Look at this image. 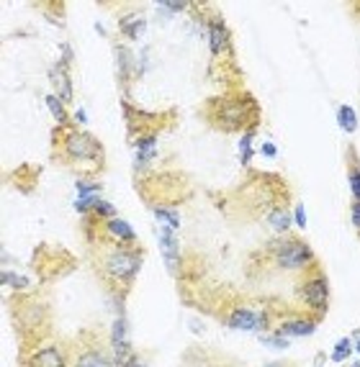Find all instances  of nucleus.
<instances>
[{
	"label": "nucleus",
	"instance_id": "1",
	"mask_svg": "<svg viewBox=\"0 0 360 367\" xmlns=\"http://www.w3.org/2000/svg\"><path fill=\"white\" fill-rule=\"evenodd\" d=\"M85 247H88V262L98 283L111 298L124 306L129 298L131 287L136 283V275L142 270L144 249L139 244H121L109 236H101L98 231H82Z\"/></svg>",
	"mask_w": 360,
	"mask_h": 367
},
{
	"label": "nucleus",
	"instance_id": "2",
	"mask_svg": "<svg viewBox=\"0 0 360 367\" xmlns=\"http://www.w3.org/2000/svg\"><path fill=\"white\" fill-rule=\"evenodd\" d=\"M52 160L65 170L80 177V180H95L106 170V147L98 136L88 133L85 128L70 126L52 128Z\"/></svg>",
	"mask_w": 360,
	"mask_h": 367
},
{
	"label": "nucleus",
	"instance_id": "3",
	"mask_svg": "<svg viewBox=\"0 0 360 367\" xmlns=\"http://www.w3.org/2000/svg\"><path fill=\"white\" fill-rule=\"evenodd\" d=\"M201 116L209 121L211 128L222 133H247L255 131L263 119L255 95L234 87L222 95H214L201 106Z\"/></svg>",
	"mask_w": 360,
	"mask_h": 367
},
{
	"label": "nucleus",
	"instance_id": "4",
	"mask_svg": "<svg viewBox=\"0 0 360 367\" xmlns=\"http://www.w3.org/2000/svg\"><path fill=\"white\" fill-rule=\"evenodd\" d=\"M134 187L139 190L147 206H180L185 198L190 195V185L183 175L170 172V170H163V172H147L139 175L134 182Z\"/></svg>",
	"mask_w": 360,
	"mask_h": 367
},
{
	"label": "nucleus",
	"instance_id": "5",
	"mask_svg": "<svg viewBox=\"0 0 360 367\" xmlns=\"http://www.w3.org/2000/svg\"><path fill=\"white\" fill-rule=\"evenodd\" d=\"M70 367H116L111 339L101 329H82L67 341Z\"/></svg>",
	"mask_w": 360,
	"mask_h": 367
},
{
	"label": "nucleus",
	"instance_id": "6",
	"mask_svg": "<svg viewBox=\"0 0 360 367\" xmlns=\"http://www.w3.org/2000/svg\"><path fill=\"white\" fill-rule=\"evenodd\" d=\"M18 365L21 367H70L67 344L52 336V332H41L26 339H18Z\"/></svg>",
	"mask_w": 360,
	"mask_h": 367
},
{
	"label": "nucleus",
	"instance_id": "7",
	"mask_svg": "<svg viewBox=\"0 0 360 367\" xmlns=\"http://www.w3.org/2000/svg\"><path fill=\"white\" fill-rule=\"evenodd\" d=\"M263 254L271 257L273 265L278 270H285V273H304L312 265H317V254L309 247V241H304L296 234H280V236L271 239Z\"/></svg>",
	"mask_w": 360,
	"mask_h": 367
},
{
	"label": "nucleus",
	"instance_id": "8",
	"mask_svg": "<svg viewBox=\"0 0 360 367\" xmlns=\"http://www.w3.org/2000/svg\"><path fill=\"white\" fill-rule=\"evenodd\" d=\"M11 306H13V324L18 339H26V336H34L41 332H52L49 329V303L44 298L34 295L31 290L16 293Z\"/></svg>",
	"mask_w": 360,
	"mask_h": 367
},
{
	"label": "nucleus",
	"instance_id": "9",
	"mask_svg": "<svg viewBox=\"0 0 360 367\" xmlns=\"http://www.w3.org/2000/svg\"><path fill=\"white\" fill-rule=\"evenodd\" d=\"M296 295H299V300L306 306L309 314L317 316V319H324L327 308H329V280H327L320 262L301 273Z\"/></svg>",
	"mask_w": 360,
	"mask_h": 367
},
{
	"label": "nucleus",
	"instance_id": "10",
	"mask_svg": "<svg viewBox=\"0 0 360 367\" xmlns=\"http://www.w3.org/2000/svg\"><path fill=\"white\" fill-rule=\"evenodd\" d=\"M124 108V119H126V128H129V139H136V136H147V133H160L173 119L175 114L168 111V114H152V111H144V108L131 106V100L124 98L121 103Z\"/></svg>",
	"mask_w": 360,
	"mask_h": 367
},
{
	"label": "nucleus",
	"instance_id": "11",
	"mask_svg": "<svg viewBox=\"0 0 360 367\" xmlns=\"http://www.w3.org/2000/svg\"><path fill=\"white\" fill-rule=\"evenodd\" d=\"M206 36H209L211 57L217 62H234V41H231V31L227 28L222 13H211L206 18Z\"/></svg>",
	"mask_w": 360,
	"mask_h": 367
},
{
	"label": "nucleus",
	"instance_id": "12",
	"mask_svg": "<svg viewBox=\"0 0 360 367\" xmlns=\"http://www.w3.org/2000/svg\"><path fill=\"white\" fill-rule=\"evenodd\" d=\"M322 319H317V316H288V319H283L276 327V334H280V336H309V334L317 332V324H320Z\"/></svg>",
	"mask_w": 360,
	"mask_h": 367
},
{
	"label": "nucleus",
	"instance_id": "13",
	"mask_svg": "<svg viewBox=\"0 0 360 367\" xmlns=\"http://www.w3.org/2000/svg\"><path fill=\"white\" fill-rule=\"evenodd\" d=\"M49 82L55 87V95L65 100V106L72 103V82H70V62H55V67L49 70Z\"/></svg>",
	"mask_w": 360,
	"mask_h": 367
},
{
	"label": "nucleus",
	"instance_id": "14",
	"mask_svg": "<svg viewBox=\"0 0 360 367\" xmlns=\"http://www.w3.org/2000/svg\"><path fill=\"white\" fill-rule=\"evenodd\" d=\"M227 324H229L231 329L255 332V329H260V316L255 314V311H250V308H234L229 314V319H227Z\"/></svg>",
	"mask_w": 360,
	"mask_h": 367
},
{
	"label": "nucleus",
	"instance_id": "15",
	"mask_svg": "<svg viewBox=\"0 0 360 367\" xmlns=\"http://www.w3.org/2000/svg\"><path fill=\"white\" fill-rule=\"evenodd\" d=\"M134 57H131V52L124 44H119L116 47V62H119V82H121V90L124 95H129V80H131V65H134Z\"/></svg>",
	"mask_w": 360,
	"mask_h": 367
},
{
	"label": "nucleus",
	"instance_id": "16",
	"mask_svg": "<svg viewBox=\"0 0 360 367\" xmlns=\"http://www.w3.org/2000/svg\"><path fill=\"white\" fill-rule=\"evenodd\" d=\"M144 26H147V21H144L142 16L131 13V16H124V18H119V31H121V36H126L129 41L142 39Z\"/></svg>",
	"mask_w": 360,
	"mask_h": 367
},
{
	"label": "nucleus",
	"instance_id": "17",
	"mask_svg": "<svg viewBox=\"0 0 360 367\" xmlns=\"http://www.w3.org/2000/svg\"><path fill=\"white\" fill-rule=\"evenodd\" d=\"M347 180H350V190L353 198L360 200V162L355 147H347Z\"/></svg>",
	"mask_w": 360,
	"mask_h": 367
},
{
	"label": "nucleus",
	"instance_id": "18",
	"mask_svg": "<svg viewBox=\"0 0 360 367\" xmlns=\"http://www.w3.org/2000/svg\"><path fill=\"white\" fill-rule=\"evenodd\" d=\"M47 108H49V114L55 116V126H70V124H72L67 108H65V100H62L60 95L49 93L47 95Z\"/></svg>",
	"mask_w": 360,
	"mask_h": 367
},
{
	"label": "nucleus",
	"instance_id": "19",
	"mask_svg": "<svg viewBox=\"0 0 360 367\" xmlns=\"http://www.w3.org/2000/svg\"><path fill=\"white\" fill-rule=\"evenodd\" d=\"M268 221H271V229L276 234H288V229H291V224H293V219H291V214H288V208H276L271 216H268Z\"/></svg>",
	"mask_w": 360,
	"mask_h": 367
},
{
	"label": "nucleus",
	"instance_id": "20",
	"mask_svg": "<svg viewBox=\"0 0 360 367\" xmlns=\"http://www.w3.org/2000/svg\"><path fill=\"white\" fill-rule=\"evenodd\" d=\"M337 124H340L342 131L353 133L355 128H358V116H355V111L350 106H340V111H337Z\"/></svg>",
	"mask_w": 360,
	"mask_h": 367
},
{
	"label": "nucleus",
	"instance_id": "21",
	"mask_svg": "<svg viewBox=\"0 0 360 367\" xmlns=\"http://www.w3.org/2000/svg\"><path fill=\"white\" fill-rule=\"evenodd\" d=\"M3 285H8V287H13L16 293H28L31 290V280H26V278H18V275H13V273H3Z\"/></svg>",
	"mask_w": 360,
	"mask_h": 367
},
{
	"label": "nucleus",
	"instance_id": "22",
	"mask_svg": "<svg viewBox=\"0 0 360 367\" xmlns=\"http://www.w3.org/2000/svg\"><path fill=\"white\" fill-rule=\"evenodd\" d=\"M152 214H155L160 221H165V226H168V229H178V226H180V216H178L175 211H170V208L155 206V208H152Z\"/></svg>",
	"mask_w": 360,
	"mask_h": 367
},
{
	"label": "nucleus",
	"instance_id": "23",
	"mask_svg": "<svg viewBox=\"0 0 360 367\" xmlns=\"http://www.w3.org/2000/svg\"><path fill=\"white\" fill-rule=\"evenodd\" d=\"M353 341L347 339H340L337 341V344H334V352H332V362H342V360H347V357H350V352H353Z\"/></svg>",
	"mask_w": 360,
	"mask_h": 367
},
{
	"label": "nucleus",
	"instance_id": "24",
	"mask_svg": "<svg viewBox=\"0 0 360 367\" xmlns=\"http://www.w3.org/2000/svg\"><path fill=\"white\" fill-rule=\"evenodd\" d=\"M252 136H255V131H247L242 133V141H239V147H242V165H247L252 160Z\"/></svg>",
	"mask_w": 360,
	"mask_h": 367
},
{
	"label": "nucleus",
	"instance_id": "25",
	"mask_svg": "<svg viewBox=\"0 0 360 367\" xmlns=\"http://www.w3.org/2000/svg\"><path fill=\"white\" fill-rule=\"evenodd\" d=\"M77 193H80V195H98V193H101V182L77 180Z\"/></svg>",
	"mask_w": 360,
	"mask_h": 367
},
{
	"label": "nucleus",
	"instance_id": "26",
	"mask_svg": "<svg viewBox=\"0 0 360 367\" xmlns=\"http://www.w3.org/2000/svg\"><path fill=\"white\" fill-rule=\"evenodd\" d=\"M263 339H266L268 344H273V347H278V349L288 347V339H285V336H280V334H273V336H263Z\"/></svg>",
	"mask_w": 360,
	"mask_h": 367
},
{
	"label": "nucleus",
	"instance_id": "27",
	"mask_svg": "<svg viewBox=\"0 0 360 367\" xmlns=\"http://www.w3.org/2000/svg\"><path fill=\"white\" fill-rule=\"evenodd\" d=\"M350 219H353V226L360 231V200H353V206H350Z\"/></svg>",
	"mask_w": 360,
	"mask_h": 367
},
{
	"label": "nucleus",
	"instance_id": "28",
	"mask_svg": "<svg viewBox=\"0 0 360 367\" xmlns=\"http://www.w3.org/2000/svg\"><path fill=\"white\" fill-rule=\"evenodd\" d=\"M293 224H296V226H301L304 229L306 226V211H304V206H296V219H293Z\"/></svg>",
	"mask_w": 360,
	"mask_h": 367
},
{
	"label": "nucleus",
	"instance_id": "29",
	"mask_svg": "<svg viewBox=\"0 0 360 367\" xmlns=\"http://www.w3.org/2000/svg\"><path fill=\"white\" fill-rule=\"evenodd\" d=\"M126 367H150V362L144 360L142 354H134V357H131V362Z\"/></svg>",
	"mask_w": 360,
	"mask_h": 367
},
{
	"label": "nucleus",
	"instance_id": "30",
	"mask_svg": "<svg viewBox=\"0 0 360 367\" xmlns=\"http://www.w3.org/2000/svg\"><path fill=\"white\" fill-rule=\"evenodd\" d=\"M353 339H355V352H360V329L353 332Z\"/></svg>",
	"mask_w": 360,
	"mask_h": 367
},
{
	"label": "nucleus",
	"instance_id": "31",
	"mask_svg": "<svg viewBox=\"0 0 360 367\" xmlns=\"http://www.w3.org/2000/svg\"><path fill=\"white\" fill-rule=\"evenodd\" d=\"M77 124H85V111H77Z\"/></svg>",
	"mask_w": 360,
	"mask_h": 367
},
{
	"label": "nucleus",
	"instance_id": "32",
	"mask_svg": "<svg viewBox=\"0 0 360 367\" xmlns=\"http://www.w3.org/2000/svg\"><path fill=\"white\" fill-rule=\"evenodd\" d=\"M350 367H360V362H353V365H350Z\"/></svg>",
	"mask_w": 360,
	"mask_h": 367
}]
</instances>
